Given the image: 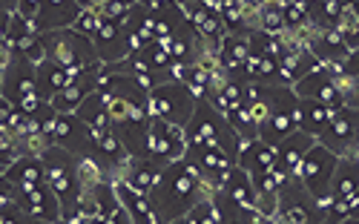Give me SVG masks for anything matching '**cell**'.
Instances as JSON below:
<instances>
[{"mask_svg": "<svg viewBox=\"0 0 359 224\" xmlns=\"http://www.w3.org/2000/svg\"><path fill=\"white\" fill-rule=\"evenodd\" d=\"M216 196H219V187L207 181L204 173L190 158H182V162L164 167L156 187L149 190V202H153V210L161 224L187 216L196 204L213 202Z\"/></svg>", "mask_w": 359, "mask_h": 224, "instance_id": "cell-1", "label": "cell"}, {"mask_svg": "<svg viewBox=\"0 0 359 224\" xmlns=\"http://www.w3.org/2000/svg\"><path fill=\"white\" fill-rule=\"evenodd\" d=\"M43 167H46V184L55 190V196L61 199L64 218L75 221L78 218V202L83 196V187L78 178V155H72L64 147H49L43 155Z\"/></svg>", "mask_w": 359, "mask_h": 224, "instance_id": "cell-2", "label": "cell"}, {"mask_svg": "<svg viewBox=\"0 0 359 224\" xmlns=\"http://www.w3.org/2000/svg\"><path fill=\"white\" fill-rule=\"evenodd\" d=\"M43 49H46V60L57 63L69 72H89V70H101L104 63L98 60L95 44L78 35L75 29H61V32H49V35H41Z\"/></svg>", "mask_w": 359, "mask_h": 224, "instance_id": "cell-3", "label": "cell"}, {"mask_svg": "<svg viewBox=\"0 0 359 224\" xmlns=\"http://www.w3.org/2000/svg\"><path fill=\"white\" fill-rule=\"evenodd\" d=\"M187 147H196V144H216L222 147L230 158L238 162V152H242V138L236 136V130L230 126V121L207 101H198L196 107V115L193 121L187 124Z\"/></svg>", "mask_w": 359, "mask_h": 224, "instance_id": "cell-4", "label": "cell"}, {"mask_svg": "<svg viewBox=\"0 0 359 224\" xmlns=\"http://www.w3.org/2000/svg\"><path fill=\"white\" fill-rule=\"evenodd\" d=\"M147 107H149V112H153V118H161L167 124L184 126V130H187V124L196 115L198 98H196V95L182 81H167L158 89L149 92Z\"/></svg>", "mask_w": 359, "mask_h": 224, "instance_id": "cell-5", "label": "cell"}, {"mask_svg": "<svg viewBox=\"0 0 359 224\" xmlns=\"http://www.w3.org/2000/svg\"><path fill=\"white\" fill-rule=\"evenodd\" d=\"M337 164H339V155L331 152L327 147H322L319 141L305 155L302 167H299V181L305 184V190L316 202H325L327 196H331V181H334Z\"/></svg>", "mask_w": 359, "mask_h": 224, "instance_id": "cell-6", "label": "cell"}, {"mask_svg": "<svg viewBox=\"0 0 359 224\" xmlns=\"http://www.w3.org/2000/svg\"><path fill=\"white\" fill-rule=\"evenodd\" d=\"M187 155V133L184 126L153 118V136H149V158L164 170Z\"/></svg>", "mask_w": 359, "mask_h": 224, "instance_id": "cell-7", "label": "cell"}, {"mask_svg": "<svg viewBox=\"0 0 359 224\" xmlns=\"http://www.w3.org/2000/svg\"><path fill=\"white\" fill-rule=\"evenodd\" d=\"M316 141L331 152H337L339 158L342 155H359V112L351 107H342Z\"/></svg>", "mask_w": 359, "mask_h": 224, "instance_id": "cell-8", "label": "cell"}, {"mask_svg": "<svg viewBox=\"0 0 359 224\" xmlns=\"http://www.w3.org/2000/svg\"><path fill=\"white\" fill-rule=\"evenodd\" d=\"M112 133L121 138V144L127 147V152L133 158H149V136H153V112L149 107H138L133 110V115L121 124L112 126Z\"/></svg>", "mask_w": 359, "mask_h": 224, "instance_id": "cell-9", "label": "cell"}, {"mask_svg": "<svg viewBox=\"0 0 359 224\" xmlns=\"http://www.w3.org/2000/svg\"><path fill=\"white\" fill-rule=\"evenodd\" d=\"M296 92V98H311V101H319V104H327V107H334V110H342L345 107V95L337 84V75L322 67L319 63V70H313L311 75H305L302 81H299L293 86Z\"/></svg>", "mask_w": 359, "mask_h": 224, "instance_id": "cell-10", "label": "cell"}, {"mask_svg": "<svg viewBox=\"0 0 359 224\" xmlns=\"http://www.w3.org/2000/svg\"><path fill=\"white\" fill-rule=\"evenodd\" d=\"M98 136L89 124H83L78 115H61L57 118V126H55V144L69 150L72 155L83 158V155H95V144H98Z\"/></svg>", "mask_w": 359, "mask_h": 224, "instance_id": "cell-11", "label": "cell"}, {"mask_svg": "<svg viewBox=\"0 0 359 224\" xmlns=\"http://www.w3.org/2000/svg\"><path fill=\"white\" fill-rule=\"evenodd\" d=\"M29 95H38V67L15 55V60L4 70V101L18 107Z\"/></svg>", "mask_w": 359, "mask_h": 224, "instance_id": "cell-12", "label": "cell"}, {"mask_svg": "<svg viewBox=\"0 0 359 224\" xmlns=\"http://www.w3.org/2000/svg\"><path fill=\"white\" fill-rule=\"evenodd\" d=\"M18 207L29 218H41V221H52V224H57L64 218L61 199L55 196V190L49 184H41L32 190H18Z\"/></svg>", "mask_w": 359, "mask_h": 224, "instance_id": "cell-13", "label": "cell"}, {"mask_svg": "<svg viewBox=\"0 0 359 224\" xmlns=\"http://www.w3.org/2000/svg\"><path fill=\"white\" fill-rule=\"evenodd\" d=\"M95 52H98V60L104 67H112V63H121L133 55L130 49V38H127V26L124 23H115V20H107L101 26V32L95 35Z\"/></svg>", "mask_w": 359, "mask_h": 224, "instance_id": "cell-14", "label": "cell"}, {"mask_svg": "<svg viewBox=\"0 0 359 224\" xmlns=\"http://www.w3.org/2000/svg\"><path fill=\"white\" fill-rule=\"evenodd\" d=\"M98 86H101V70L81 72L61 95H55V101H52L55 112H57V115H75V112L81 110V104H83Z\"/></svg>", "mask_w": 359, "mask_h": 224, "instance_id": "cell-15", "label": "cell"}, {"mask_svg": "<svg viewBox=\"0 0 359 224\" xmlns=\"http://www.w3.org/2000/svg\"><path fill=\"white\" fill-rule=\"evenodd\" d=\"M83 4H64V0H46L41 4V15L35 20V32L38 35H49V32H61V29H72L75 20L81 18Z\"/></svg>", "mask_w": 359, "mask_h": 224, "instance_id": "cell-16", "label": "cell"}, {"mask_svg": "<svg viewBox=\"0 0 359 224\" xmlns=\"http://www.w3.org/2000/svg\"><path fill=\"white\" fill-rule=\"evenodd\" d=\"M313 144H316V138L308 133H293L290 138H285L276 147V170L285 178H299V167H302L305 155L311 152Z\"/></svg>", "mask_w": 359, "mask_h": 224, "instance_id": "cell-17", "label": "cell"}, {"mask_svg": "<svg viewBox=\"0 0 359 224\" xmlns=\"http://www.w3.org/2000/svg\"><path fill=\"white\" fill-rule=\"evenodd\" d=\"M339 110L327 107V104H319V101H311V98H299V107H296V124H299V133H308L313 138H319L327 124L334 121Z\"/></svg>", "mask_w": 359, "mask_h": 224, "instance_id": "cell-18", "label": "cell"}, {"mask_svg": "<svg viewBox=\"0 0 359 224\" xmlns=\"http://www.w3.org/2000/svg\"><path fill=\"white\" fill-rule=\"evenodd\" d=\"M311 52L322 67H334V63H342L351 55L345 38L337 29H319V26H316V35L311 41Z\"/></svg>", "mask_w": 359, "mask_h": 224, "instance_id": "cell-19", "label": "cell"}, {"mask_svg": "<svg viewBox=\"0 0 359 224\" xmlns=\"http://www.w3.org/2000/svg\"><path fill=\"white\" fill-rule=\"evenodd\" d=\"M238 167L245 173H250V178H259L264 173L276 170V147L264 144L262 138L259 141H250V144H242V152H238Z\"/></svg>", "mask_w": 359, "mask_h": 224, "instance_id": "cell-20", "label": "cell"}, {"mask_svg": "<svg viewBox=\"0 0 359 224\" xmlns=\"http://www.w3.org/2000/svg\"><path fill=\"white\" fill-rule=\"evenodd\" d=\"M115 193H118V199H121V207L127 210V216H130L133 224H161L158 216H156V210H153V202H149V196L138 193V190H133L124 181L115 184Z\"/></svg>", "mask_w": 359, "mask_h": 224, "instance_id": "cell-21", "label": "cell"}, {"mask_svg": "<svg viewBox=\"0 0 359 224\" xmlns=\"http://www.w3.org/2000/svg\"><path fill=\"white\" fill-rule=\"evenodd\" d=\"M75 78H78V72H69L52 60H43V63H38V95L46 104H52L55 95H61Z\"/></svg>", "mask_w": 359, "mask_h": 224, "instance_id": "cell-22", "label": "cell"}, {"mask_svg": "<svg viewBox=\"0 0 359 224\" xmlns=\"http://www.w3.org/2000/svg\"><path fill=\"white\" fill-rule=\"evenodd\" d=\"M83 124H89L93 126L95 133H112V115H109V95L98 86L93 95H89V98L81 104V110L75 112Z\"/></svg>", "mask_w": 359, "mask_h": 224, "instance_id": "cell-23", "label": "cell"}, {"mask_svg": "<svg viewBox=\"0 0 359 224\" xmlns=\"http://www.w3.org/2000/svg\"><path fill=\"white\" fill-rule=\"evenodd\" d=\"M4 178L12 181L18 190H32V187H41L46 184V167H43V158H35V155H23L18 162L4 170Z\"/></svg>", "mask_w": 359, "mask_h": 224, "instance_id": "cell-24", "label": "cell"}, {"mask_svg": "<svg viewBox=\"0 0 359 224\" xmlns=\"http://www.w3.org/2000/svg\"><path fill=\"white\" fill-rule=\"evenodd\" d=\"M359 196V155H342L327 199H353Z\"/></svg>", "mask_w": 359, "mask_h": 224, "instance_id": "cell-25", "label": "cell"}, {"mask_svg": "<svg viewBox=\"0 0 359 224\" xmlns=\"http://www.w3.org/2000/svg\"><path fill=\"white\" fill-rule=\"evenodd\" d=\"M222 196H227L230 202L242 204V207H253V210H256V202H259V196H256V184H253L250 173H245L238 164L227 173L224 184H222Z\"/></svg>", "mask_w": 359, "mask_h": 224, "instance_id": "cell-26", "label": "cell"}, {"mask_svg": "<svg viewBox=\"0 0 359 224\" xmlns=\"http://www.w3.org/2000/svg\"><path fill=\"white\" fill-rule=\"evenodd\" d=\"M158 176H161V167L153 162V158H130V164H127L121 181L130 184L133 190H138V193L149 196V190L156 187Z\"/></svg>", "mask_w": 359, "mask_h": 224, "instance_id": "cell-27", "label": "cell"}, {"mask_svg": "<svg viewBox=\"0 0 359 224\" xmlns=\"http://www.w3.org/2000/svg\"><path fill=\"white\" fill-rule=\"evenodd\" d=\"M250 35H227L222 41V49H219V60L227 72H238L245 70V63L250 60Z\"/></svg>", "mask_w": 359, "mask_h": 224, "instance_id": "cell-28", "label": "cell"}, {"mask_svg": "<svg viewBox=\"0 0 359 224\" xmlns=\"http://www.w3.org/2000/svg\"><path fill=\"white\" fill-rule=\"evenodd\" d=\"M224 118L230 121V126L236 130V136L242 138V144H250V141H259V121L253 118V110L250 104H236L224 112Z\"/></svg>", "mask_w": 359, "mask_h": 224, "instance_id": "cell-29", "label": "cell"}, {"mask_svg": "<svg viewBox=\"0 0 359 224\" xmlns=\"http://www.w3.org/2000/svg\"><path fill=\"white\" fill-rule=\"evenodd\" d=\"M78 178H81V187L83 190H95L98 184L109 181V173L104 170V164L98 162L95 155H83V158H78Z\"/></svg>", "mask_w": 359, "mask_h": 224, "instance_id": "cell-30", "label": "cell"}, {"mask_svg": "<svg viewBox=\"0 0 359 224\" xmlns=\"http://www.w3.org/2000/svg\"><path fill=\"white\" fill-rule=\"evenodd\" d=\"M259 32L264 35H285V15L282 4H259Z\"/></svg>", "mask_w": 359, "mask_h": 224, "instance_id": "cell-31", "label": "cell"}, {"mask_svg": "<svg viewBox=\"0 0 359 224\" xmlns=\"http://www.w3.org/2000/svg\"><path fill=\"white\" fill-rule=\"evenodd\" d=\"M107 20H104V15L98 12V0L95 4H83V12H81V18L75 20V32L78 35H83V38H89V41H95V35L101 32V26H104Z\"/></svg>", "mask_w": 359, "mask_h": 224, "instance_id": "cell-32", "label": "cell"}, {"mask_svg": "<svg viewBox=\"0 0 359 224\" xmlns=\"http://www.w3.org/2000/svg\"><path fill=\"white\" fill-rule=\"evenodd\" d=\"M285 15V32H296L311 23V4H299V0H285L282 4Z\"/></svg>", "mask_w": 359, "mask_h": 224, "instance_id": "cell-33", "label": "cell"}, {"mask_svg": "<svg viewBox=\"0 0 359 224\" xmlns=\"http://www.w3.org/2000/svg\"><path fill=\"white\" fill-rule=\"evenodd\" d=\"M0 224H32V218L18 207V202H6L0 204Z\"/></svg>", "mask_w": 359, "mask_h": 224, "instance_id": "cell-34", "label": "cell"}, {"mask_svg": "<svg viewBox=\"0 0 359 224\" xmlns=\"http://www.w3.org/2000/svg\"><path fill=\"white\" fill-rule=\"evenodd\" d=\"M248 224H273V218H267V216H262L259 210H253L250 218H248Z\"/></svg>", "mask_w": 359, "mask_h": 224, "instance_id": "cell-35", "label": "cell"}, {"mask_svg": "<svg viewBox=\"0 0 359 224\" xmlns=\"http://www.w3.org/2000/svg\"><path fill=\"white\" fill-rule=\"evenodd\" d=\"M170 224H196L190 216H182V218H175V221H170Z\"/></svg>", "mask_w": 359, "mask_h": 224, "instance_id": "cell-36", "label": "cell"}, {"mask_svg": "<svg viewBox=\"0 0 359 224\" xmlns=\"http://www.w3.org/2000/svg\"><path fill=\"white\" fill-rule=\"evenodd\" d=\"M342 224H359V218H345Z\"/></svg>", "mask_w": 359, "mask_h": 224, "instance_id": "cell-37", "label": "cell"}]
</instances>
